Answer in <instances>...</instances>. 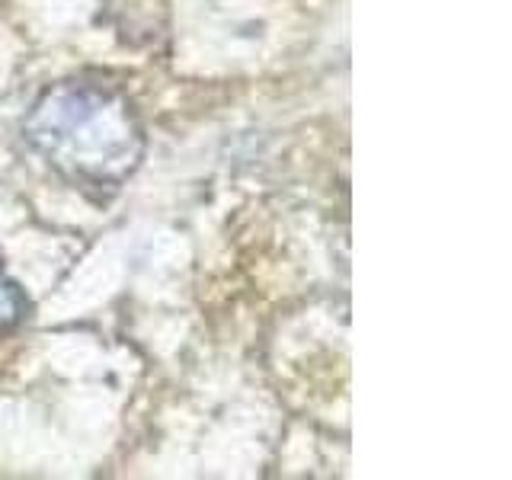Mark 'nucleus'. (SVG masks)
Returning <instances> with one entry per match:
<instances>
[{
    "instance_id": "obj_1",
    "label": "nucleus",
    "mask_w": 512,
    "mask_h": 480,
    "mask_svg": "<svg viewBox=\"0 0 512 480\" xmlns=\"http://www.w3.org/2000/svg\"><path fill=\"white\" fill-rule=\"evenodd\" d=\"M23 138L61 180L93 199L119 192L144 157V128L128 96L87 80L48 87L26 112Z\"/></svg>"
},
{
    "instance_id": "obj_2",
    "label": "nucleus",
    "mask_w": 512,
    "mask_h": 480,
    "mask_svg": "<svg viewBox=\"0 0 512 480\" xmlns=\"http://www.w3.org/2000/svg\"><path fill=\"white\" fill-rule=\"evenodd\" d=\"M26 311H29V301L23 295V288L0 276V336L20 327L26 320Z\"/></svg>"
}]
</instances>
